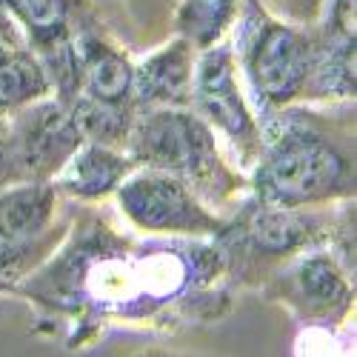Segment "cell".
Wrapping results in <instances>:
<instances>
[{
    "mask_svg": "<svg viewBox=\"0 0 357 357\" xmlns=\"http://www.w3.org/2000/svg\"><path fill=\"white\" fill-rule=\"evenodd\" d=\"M226 255L215 241L135 237L103 212L75 218L57 249L15 294L40 329L89 346L109 326L172 329L212 323L231 309Z\"/></svg>",
    "mask_w": 357,
    "mask_h": 357,
    "instance_id": "cell-1",
    "label": "cell"
},
{
    "mask_svg": "<svg viewBox=\"0 0 357 357\" xmlns=\"http://www.w3.org/2000/svg\"><path fill=\"white\" fill-rule=\"evenodd\" d=\"M354 114L329 117L309 103L260 121V152L246 181L260 203L320 209L354 200Z\"/></svg>",
    "mask_w": 357,
    "mask_h": 357,
    "instance_id": "cell-2",
    "label": "cell"
},
{
    "mask_svg": "<svg viewBox=\"0 0 357 357\" xmlns=\"http://www.w3.org/2000/svg\"><path fill=\"white\" fill-rule=\"evenodd\" d=\"M234 206V215L215 237L226 255L231 286L257 283L260 275L269 280L283 263L320 246L332 249L354 275V200L320 209H283L246 195Z\"/></svg>",
    "mask_w": 357,
    "mask_h": 357,
    "instance_id": "cell-3",
    "label": "cell"
},
{
    "mask_svg": "<svg viewBox=\"0 0 357 357\" xmlns=\"http://www.w3.org/2000/svg\"><path fill=\"white\" fill-rule=\"evenodd\" d=\"M126 152L137 169H158L183 181L209 209L234 206L249 192L246 174L229 163L218 135L192 109L137 112Z\"/></svg>",
    "mask_w": 357,
    "mask_h": 357,
    "instance_id": "cell-4",
    "label": "cell"
},
{
    "mask_svg": "<svg viewBox=\"0 0 357 357\" xmlns=\"http://www.w3.org/2000/svg\"><path fill=\"white\" fill-rule=\"evenodd\" d=\"M229 46L257 121L303 103L312 72V29L278 17L266 0H246Z\"/></svg>",
    "mask_w": 357,
    "mask_h": 357,
    "instance_id": "cell-5",
    "label": "cell"
},
{
    "mask_svg": "<svg viewBox=\"0 0 357 357\" xmlns=\"http://www.w3.org/2000/svg\"><path fill=\"white\" fill-rule=\"evenodd\" d=\"M114 206L137 234L149 237L215 241L226 226V215L209 209L183 181L158 169H135L114 192Z\"/></svg>",
    "mask_w": 357,
    "mask_h": 357,
    "instance_id": "cell-6",
    "label": "cell"
},
{
    "mask_svg": "<svg viewBox=\"0 0 357 357\" xmlns=\"http://www.w3.org/2000/svg\"><path fill=\"white\" fill-rule=\"evenodd\" d=\"M69 109L137 114L135 57L89 0H77L75 9V98Z\"/></svg>",
    "mask_w": 357,
    "mask_h": 357,
    "instance_id": "cell-7",
    "label": "cell"
},
{
    "mask_svg": "<svg viewBox=\"0 0 357 357\" xmlns=\"http://www.w3.org/2000/svg\"><path fill=\"white\" fill-rule=\"evenodd\" d=\"M189 109L229 146L234 166L249 172L260 152V121L243 92L229 40L197 54Z\"/></svg>",
    "mask_w": 357,
    "mask_h": 357,
    "instance_id": "cell-8",
    "label": "cell"
},
{
    "mask_svg": "<svg viewBox=\"0 0 357 357\" xmlns=\"http://www.w3.org/2000/svg\"><path fill=\"white\" fill-rule=\"evenodd\" d=\"M351 272L332 249H309L291 257L263 283L266 301L283 303L309 323H343L354 306Z\"/></svg>",
    "mask_w": 357,
    "mask_h": 357,
    "instance_id": "cell-9",
    "label": "cell"
},
{
    "mask_svg": "<svg viewBox=\"0 0 357 357\" xmlns=\"http://www.w3.org/2000/svg\"><path fill=\"white\" fill-rule=\"evenodd\" d=\"M6 123L12 137L17 183L54 181V174L86 143L75 112L54 95L15 112L12 117H6Z\"/></svg>",
    "mask_w": 357,
    "mask_h": 357,
    "instance_id": "cell-10",
    "label": "cell"
},
{
    "mask_svg": "<svg viewBox=\"0 0 357 357\" xmlns=\"http://www.w3.org/2000/svg\"><path fill=\"white\" fill-rule=\"evenodd\" d=\"M26 46L46 66L54 98L66 106L75 98V9L77 0H0Z\"/></svg>",
    "mask_w": 357,
    "mask_h": 357,
    "instance_id": "cell-11",
    "label": "cell"
},
{
    "mask_svg": "<svg viewBox=\"0 0 357 357\" xmlns=\"http://www.w3.org/2000/svg\"><path fill=\"white\" fill-rule=\"evenodd\" d=\"M197 49L172 35L152 52L135 61V106L149 109H189L192 106V77L197 63Z\"/></svg>",
    "mask_w": 357,
    "mask_h": 357,
    "instance_id": "cell-12",
    "label": "cell"
},
{
    "mask_svg": "<svg viewBox=\"0 0 357 357\" xmlns=\"http://www.w3.org/2000/svg\"><path fill=\"white\" fill-rule=\"evenodd\" d=\"M135 169L137 163L129 158L126 149H112L86 140L69 158V163L54 174L52 183L57 186L61 197L77 203H100L114 197V192Z\"/></svg>",
    "mask_w": 357,
    "mask_h": 357,
    "instance_id": "cell-13",
    "label": "cell"
},
{
    "mask_svg": "<svg viewBox=\"0 0 357 357\" xmlns=\"http://www.w3.org/2000/svg\"><path fill=\"white\" fill-rule=\"evenodd\" d=\"M61 192L52 181H20L0 189V241L32 243L63 229Z\"/></svg>",
    "mask_w": 357,
    "mask_h": 357,
    "instance_id": "cell-14",
    "label": "cell"
},
{
    "mask_svg": "<svg viewBox=\"0 0 357 357\" xmlns=\"http://www.w3.org/2000/svg\"><path fill=\"white\" fill-rule=\"evenodd\" d=\"M52 95V77L32 49L26 43L0 46V117H12Z\"/></svg>",
    "mask_w": 357,
    "mask_h": 357,
    "instance_id": "cell-15",
    "label": "cell"
},
{
    "mask_svg": "<svg viewBox=\"0 0 357 357\" xmlns=\"http://www.w3.org/2000/svg\"><path fill=\"white\" fill-rule=\"evenodd\" d=\"M246 0H177L172 9L174 35L206 52L229 40Z\"/></svg>",
    "mask_w": 357,
    "mask_h": 357,
    "instance_id": "cell-16",
    "label": "cell"
},
{
    "mask_svg": "<svg viewBox=\"0 0 357 357\" xmlns=\"http://www.w3.org/2000/svg\"><path fill=\"white\" fill-rule=\"evenodd\" d=\"M69 223L32 243H3L0 241V294H15V289L32 275L38 266L63 241Z\"/></svg>",
    "mask_w": 357,
    "mask_h": 357,
    "instance_id": "cell-17",
    "label": "cell"
},
{
    "mask_svg": "<svg viewBox=\"0 0 357 357\" xmlns=\"http://www.w3.org/2000/svg\"><path fill=\"white\" fill-rule=\"evenodd\" d=\"M266 6L289 23L314 29L326 9V0H266Z\"/></svg>",
    "mask_w": 357,
    "mask_h": 357,
    "instance_id": "cell-18",
    "label": "cell"
},
{
    "mask_svg": "<svg viewBox=\"0 0 357 357\" xmlns=\"http://www.w3.org/2000/svg\"><path fill=\"white\" fill-rule=\"evenodd\" d=\"M12 183H17L15 158H12V137H9L6 117H0V189H6Z\"/></svg>",
    "mask_w": 357,
    "mask_h": 357,
    "instance_id": "cell-19",
    "label": "cell"
},
{
    "mask_svg": "<svg viewBox=\"0 0 357 357\" xmlns=\"http://www.w3.org/2000/svg\"><path fill=\"white\" fill-rule=\"evenodd\" d=\"M15 43H26L20 29L12 23V17L0 9V46H15Z\"/></svg>",
    "mask_w": 357,
    "mask_h": 357,
    "instance_id": "cell-20",
    "label": "cell"
},
{
    "mask_svg": "<svg viewBox=\"0 0 357 357\" xmlns=\"http://www.w3.org/2000/svg\"><path fill=\"white\" fill-rule=\"evenodd\" d=\"M137 357H186V354H174V351H163V349H149V351H140Z\"/></svg>",
    "mask_w": 357,
    "mask_h": 357,
    "instance_id": "cell-21",
    "label": "cell"
}]
</instances>
